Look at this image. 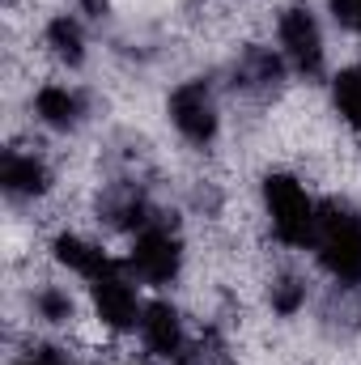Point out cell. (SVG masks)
Returning <instances> with one entry per match:
<instances>
[{
    "label": "cell",
    "instance_id": "1",
    "mask_svg": "<svg viewBox=\"0 0 361 365\" xmlns=\"http://www.w3.org/2000/svg\"><path fill=\"white\" fill-rule=\"evenodd\" d=\"M315 255L323 272L336 276V284L361 289V212L345 200L319 204V225H315Z\"/></svg>",
    "mask_w": 361,
    "mask_h": 365
},
{
    "label": "cell",
    "instance_id": "2",
    "mask_svg": "<svg viewBox=\"0 0 361 365\" xmlns=\"http://www.w3.org/2000/svg\"><path fill=\"white\" fill-rule=\"evenodd\" d=\"M264 208H268L272 234L285 247H310L319 225V204L306 195V187L293 175H268L264 179Z\"/></svg>",
    "mask_w": 361,
    "mask_h": 365
},
{
    "label": "cell",
    "instance_id": "3",
    "mask_svg": "<svg viewBox=\"0 0 361 365\" xmlns=\"http://www.w3.org/2000/svg\"><path fill=\"white\" fill-rule=\"evenodd\" d=\"M276 38H280V51L285 60L302 73V77H323V30H319V17L306 9V4H289L280 17H276Z\"/></svg>",
    "mask_w": 361,
    "mask_h": 365
},
{
    "label": "cell",
    "instance_id": "4",
    "mask_svg": "<svg viewBox=\"0 0 361 365\" xmlns=\"http://www.w3.org/2000/svg\"><path fill=\"white\" fill-rule=\"evenodd\" d=\"M166 110H171L175 132H179L187 145H195V149L213 145V140H217V132H221L217 98H213V86H208V81H183L179 90L171 93Z\"/></svg>",
    "mask_w": 361,
    "mask_h": 365
},
{
    "label": "cell",
    "instance_id": "5",
    "mask_svg": "<svg viewBox=\"0 0 361 365\" xmlns=\"http://www.w3.org/2000/svg\"><path fill=\"white\" fill-rule=\"evenodd\" d=\"M128 272L145 284H171L183 272V242L166 225H145L128 251Z\"/></svg>",
    "mask_w": 361,
    "mask_h": 365
},
{
    "label": "cell",
    "instance_id": "6",
    "mask_svg": "<svg viewBox=\"0 0 361 365\" xmlns=\"http://www.w3.org/2000/svg\"><path fill=\"white\" fill-rule=\"evenodd\" d=\"M93 310L98 319L111 327V331H132L141 327V314L145 306L136 302V289H132V276H128V264H111L102 276H93Z\"/></svg>",
    "mask_w": 361,
    "mask_h": 365
},
{
    "label": "cell",
    "instance_id": "7",
    "mask_svg": "<svg viewBox=\"0 0 361 365\" xmlns=\"http://www.w3.org/2000/svg\"><path fill=\"white\" fill-rule=\"evenodd\" d=\"M98 221H106L111 230H145L153 225V204L141 182H111L98 195Z\"/></svg>",
    "mask_w": 361,
    "mask_h": 365
},
{
    "label": "cell",
    "instance_id": "8",
    "mask_svg": "<svg viewBox=\"0 0 361 365\" xmlns=\"http://www.w3.org/2000/svg\"><path fill=\"white\" fill-rule=\"evenodd\" d=\"M0 187H4L9 200H39V195H47V187H51V170H47V162L34 158V153L4 149V158H0Z\"/></svg>",
    "mask_w": 361,
    "mask_h": 365
},
{
    "label": "cell",
    "instance_id": "9",
    "mask_svg": "<svg viewBox=\"0 0 361 365\" xmlns=\"http://www.w3.org/2000/svg\"><path fill=\"white\" fill-rule=\"evenodd\" d=\"M141 340H145V349H149L153 357L175 361L183 349H187L179 310H175L171 302H149V306H145V314H141Z\"/></svg>",
    "mask_w": 361,
    "mask_h": 365
},
{
    "label": "cell",
    "instance_id": "10",
    "mask_svg": "<svg viewBox=\"0 0 361 365\" xmlns=\"http://www.w3.org/2000/svg\"><path fill=\"white\" fill-rule=\"evenodd\" d=\"M285 81V60L272 51V47H247L234 64V90L255 93V98H268L280 90Z\"/></svg>",
    "mask_w": 361,
    "mask_h": 365
},
{
    "label": "cell",
    "instance_id": "11",
    "mask_svg": "<svg viewBox=\"0 0 361 365\" xmlns=\"http://www.w3.org/2000/svg\"><path fill=\"white\" fill-rule=\"evenodd\" d=\"M34 115L56 132H73L86 119V98L68 86H43L34 93Z\"/></svg>",
    "mask_w": 361,
    "mask_h": 365
},
{
    "label": "cell",
    "instance_id": "12",
    "mask_svg": "<svg viewBox=\"0 0 361 365\" xmlns=\"http://www.w3.org/2000/svg\"><path fill=\"white\" fill-rule=\"evenodd\" d=\"M51 251H56V259H60L68 272L86 276V280H93V276H102L111 268V259L102 255V247H93L86 238H77V234H60V238L51 242Z\"/></svg>",
    "mask_w": 361,
    "mask_h": 365
},
{
    "label": "cell",
    "instance_id": "13",
    "mask_svg": "<svg viewBox=\"0 0 361 365\" xmlns=\"http://www.w3.org/2000/svg\"><path fill=\"white\" fill-rule=\"evenodd\" d=\"M47 47L56 60H64L68 68L86 64V26L73 17V13H60L47 21Z\"/></svg>",
    "mask_w": 361,
    "mask_h": 365
},
{
    "label": "cell",
    "instance_id": "14",
    "mask_svg": "<svg viewBox=\"0 0 361 365\" xmlns=\"http://www.w3.org/2000/svg\"><path fill=\"white\" fill-rule=\"evenodd\" d=\"M332 98H336V110H340V119L361 132V68H340L336 77H332Z\"/></svg>",
    "mask_w": 361,
    "mask_h": 365
},
{
    "label": "cell",
    "instance_id": "15",
    "mask_svg": "<svg viewBox=\"0 0 361 365\" xmlns=\"http://www.w3.org/2000/svg\"><path fill=\"white\" fill-rule=\"evenodd\" d=\"M268 302H272V310H276L280 319H293V314L306 306V280H302V276H293V272L276 276V280H272V289H268Z\"/></svg>",
    "mask_w": 361,
    "mask_h": 365
},
{
    "label": "cell",
    "instance_id": "16",
    "mask_svg": "<svg viewBox=\"0 0 361 365\" xmlns=\"http://www.w3.org/2000/svg\"><path fill=\"white\" fill-rule=\"evenodd\" d=\"M34 310H39L43 323H56V327H60V323H73V314H77L68 289H60V284H43V289L34 293Z\"/></svg>",
    "mask_w": 361,
    "mask_h": 365
},
{
    "label": "cell",
    "instance_id": "17",
    "mask_svg": "<svg viewBox=\"0 0 361 365\" xmlns=\"http://www.w3.org/2000/svg\"><path fill=\"white\" fill-rule=\"evenodd\" d=\"M175 365H225V344L208 331L200 344H187L179 357H175Z\"/></svg>",
    "mask_w": 361,
    "mask_h": 365
},
{
    "label": "cell",
    "instance_id": "18",
    "mask_svg": "<svg viewBox=\"0 0 361 365\" xmlns=\"http://www.w3.org/2000/svg\"><path fill=\"white\" fill-rule=\"evenodd\" d=\"M327 9H332V21L336 26L361 34V0H327Z\"/></svg>",
    "mask_w": 361,
    "mask_h": 365
},
{
    "label": "cell",
    "instance_id": "19",
    "mask_svg": "<svg viewBox=\"0 0 361 365\" xmlns=\"http://www.w3.org/2000/svg\"><path fill=\"white\" fill-rule=\"evenodd\" d=\"M17 365H68V361H64L56 349H39L34 357H26V361H17Z\"/></svg>",
    "mask_w": 361,
    "mask_h": 365
}]
</instances>
